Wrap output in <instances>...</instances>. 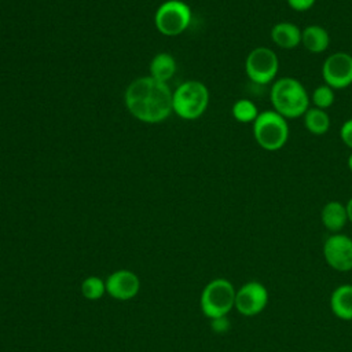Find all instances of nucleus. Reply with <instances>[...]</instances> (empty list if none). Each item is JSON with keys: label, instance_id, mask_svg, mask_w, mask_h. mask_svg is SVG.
<instances>
[{"label": "nucleus", "instance_id": "obj_1", "mask_svg": "<svg viewBox=\"0 0 352 352\" xmlns=\"http://www.w3.org/2000/svg\"><path fill=\"white\" fill-rule=\"evenodd\" d=\"M172 96L168 85L153 77H142L129 84L125 92V103L133 117L144 122L165 120L172 107Z\"/></svg>", "mask_w": 352, "mask_h": 352}, {"label": "nucleus", "instance_id": "obj_2", "mask_svg": "<svg viewBox=\"0 0 352 352\" xmlns=\"http://www.w3.org/2000/svg\"><path fill=\"white\" fill-rule=\"evenodd\" d=\"M270 102L272 110L287 121L302 117L311 107L309 94L302 82L294 77H280L271 84Z\"/></svg>", "mask_w": 352, "mask_h": 352}, {"label": "nucleus", "instance_id": "obj_3", "mask_svg": "<svg viewBox=\"0 0 352 352\" xmlns=\"http://www.w3.org/2000/svg\"><path fill=\"white\" fill-rule=\"evenodd\" d=\"M252 131L256 143L265 151L283 148L290 135L287 120L272 109L260 111L253 122Z\"/></svg>", "mask_w": 352, "mask_h": 352}, {"label": "nucleus", "instance_id": "obj_4", "mask_svg": "<svg viewBox=\"0 0 352 352\" xmlns=\"http://www.w3.org/2000/svg\"><path fill=\"white\" fill-rule=\"evenodd\" d=\"M235 287L224 279L216 278L210 280L201 293V309L209 319L227 316V314L235 308Z\"/></svg>", "mask_w": 352, "mask_h": 352}, {"label": "nucleus", "instance_id": "obj_5", "mask_svg": "<svg viewBox=\"0 0 352 352\" xmlns=\"http://www.w3.org/2000/svg\"><path fill=\"white\" fill-rule=\"evenodd\" d=\"M209 103V91L199 81H186L172 96V107L177 116L195 120L204 114Z\"/></svg>", "mask_w": 352, "mask_h": 352}, {"label": "nucleus", "instance_id": "obj_6", "mask_svg": "<svg viewBox=\"0 0 352 352\" xmlns=\"http://www.w3.org/2000/svg\"><path fill=\"white\" fill-rule=\"evenodd\" d=\"M245 72L254 84H272L279 72V58L270 47H256L245 59Z\"/></svg>", "mask_w": 352, "mask_h": 352}, {"label": "nucleus", "instance_id": "obj_7", "mask_svg": "<svg viewBox=\"0 0 352 352\" xmlns=\"http://www.w3.org/2000/svg\"><path fill=\"white\" fill-rule=\"evenodd\" d=\"M191 21L190 7L179 0H169L155 12V26L166 36H176L187 29Z\"/></svg>", "mask_w": 352, "mask_h": 352}, {"label": "nucleus", "instance_id": "obj_8", "mask_svg": "<svg viewBox=\"0 0 352 352\" xmlns=\"http://www.w3.org/2000/svg\"><path fill=\"white\" fill-rule=\"evenodd\" d=\"M323 82L336 89L352 85V55L345 51L330 54L322 65Z\"/></svg>", "mask_w": 352, "mask_h": 352}, {"label": "nucleus", "instance_id": "obj_9", "mask_svg": "<svg viewBox=\"0 0 352 352\" xmlns=\"http://www.w3.org/2000/svg\"><path fill=\"white\" fill-rule=\"evenodd\" d=\"M268 290L257 280L243 283L235 293V308L243 316H254L265 309Z\"/></svg>", "mask_w": 352, "mask_h": 352}, {"label": "nucleus", "instance_id": "obj_10", "mask_svg": "<svg viewBox=\"0 0 352 352\" xmlns=\"http://www.w3.org/2000/svg\"><path fill=\"white\" fill-rule=\"evenodd\" d=\"M323 256L329 267L336 271L346 272L352 270V238L337 232L326 238Z\"/></svg>", "mask_w": 352, "mask_h": 352}, {"label": "nucleus", "instance_id": "obj_11", "mask_svg": "<svg viewBox=\"0 0 352 352\" xmlns=\"http://www.w3.org/2000/svg\"><path fill=\"white\" fill-rule=\"evenodd\" d=\"M106 292L116 300H131L133 298L139 289L140 280L138 275L128 270H118L110 274L106 279Z\"/></svg>", "mask_w": 352, "mask_h": 352}, {"label": "nucleus", "instance_id": "obj_12", "mask_svg": "<svg viewBox=\"0 0 352 352\" xmlns=\"http://www.w3.org/2000/svg\"><path fill=\"white\" fill-rule=\"evenodd\" d=\"M272 43L282 50H294L301 44V29L293 22L275 23L270 32Z\"/></svg>", "mask_w": 352, "mask_h": 352}, {"label": "nucleus", "instance_id": "obj_13", "mask_svg": "<svg viewBox=\"0 0 352 352\" xmlns=\"http://www.w3.org/2000/svg\"><path fill=\"white\" fill-rule=\"evenodd\" d=\"M320 220L324 228L331 234L341 232V230L349 221L346 205L336 199L326 202L320 210Z\"/></svg>", "mask_w": 352, "mask_h": 352}, {"label": "nucleus", "instance_id": "obj_14", "mask_svg": "<svg viewBox=\"0 0 352 352\" xmlns=\"http://www.w3.org/2000/svg\"><path fill=\"white\" fill-rule=\"evenodd\" d=\"M301 45L311 54H322L330 45V34L320 25H307L301 29Z\"/></svg>", "mask_w": 352, "mask_h": 352}, {"label": "nucleus", "instance_id": "obj_15", "mask_svg": "<svg viewBox=\"0 0 352 352\" xmlns=\"http://www.w3.org/2000/svg\"><path fill=\"white\" fill-rule=\"evenodd\" d=\"M330 308L341 320H352V285L337 286L330 296Z\"/></svg>", "mask_w": 352, "mask_h": 352}, {"label": "nucleus", "instance_id": "obj_16", "mask_svg": "<svg viewBox=\"0 0 352 352\" xmlns=\"http://www.w3.org/2000/svg\"><path fill=\"white\" fill-rule=\"evenodd\" d=\"M302 121H304V126L305 129L316 136L324 135L331 125V120L330 116L327 113V110H322L318 107L311 106L305 114L302 116Z\"/></svg>", "mask_w": 352, "mask_h": 352}, {"label": "nucleus", "instance_id": "obj_17", "mask_svg": "<svg viewBox=\"0 0 352 352\" xmlns=\"http://www.w3.org/2000/svg\"><path fill=\"white\" fill-rule=\"evenodd\" d=\"M176 70V65L173 58L169 54H158L150 65V72H151V77L165 82L166 80H169L173 73Z\"/></svg>", "mask_w": 352, "mask_h": 352}, {"label": "nucleus", "instance_id": "obj_18", "mask_svg": "<svg viewBox=\"0 0 352 352\" xmlns=\"http://www.w3.org/2000/svg\"><path fill=\"white\" fill-rule=\"evenodd\" d=\"M231 113L234 116V118L242 124H249V122H254V120L257 118V116L260 114L257 106L254 104L253 100L242 98L238 99L231 109Z\"/></svg>", "mask_w": 352, "mask_h": 352}, {"label": "nucleus", "instance_id": "obj_19", "mask_svg": "<svg viewBox=\"0 0 352 352\" xmlns=\"http://www.w3.org/2000/svg\"><path fill=\"white\" fill-rule=\"evenodd\" d=\"M309 100H311V106L322 110H327L334 104V100H336L334 89L323 82L311 92Z\"/></svg>", "mask_w": 352, "mask_h": 352}, {"label": "nucleus", "instance_id": "obj_20", "mask_svg": "<svg viewBox=\"0 0 352 352\" xmlns=\"http://www.w3.org/2000/svg\"><path fill=\"white\" fill-rule=\"evenodd\" d=\"M106 292V283L98 276H88L81 283V293L87 300H99Z\"/></svg>", "mask_w": 352, "mask_h": 352}, {"label": "nucleus", "instance_id": "obj_21", "mask_svg": "<svg viewBox=\"0 0 352 352\" xmlns=\"http://www.w3.org/2000/svg\"><path fill=\"white\" fill-rule=\"evenodd\" d=\"M340 138H341V142L352 151V118H348L341 125Z\"/></svg>", "mask_w": 352, "mask_h": 352}, {"label": "nucleus", "instance_id": "obj_22", "mask_svg": "<svg viewBox=\"0 0 352 352\" xmlns=\"http://www.w3.org/2000/svg\"><path fill=\"white\" fill-rule=\"evenodd\" d=\"M286 3L292 10L297 12H304L311 10L315 6L316 0H286Z\"/></svg>", "mask_w": 352, "mask_h": 352}, {"label": "nucleus", "instance_id": "obj_23", "mask_svg": "<svg viewBox=\"0 0 352 352\" xmlns=\"http://www.w3.org/2000/svg\"><path fill=\"white\" fill-rule=\"evenodd\" d=\"M210 327L214 333H226L230 329V320L227 316H220V318H213L210 319Z\"/></svg>", "mask_w": 352, "mask_h": 352}, {"label": "nucleus", "instance_id": "obj_24", "mask_svg": "<svg viewBox=\"0 0 352 352\" xmlns=\"http://www.w3.org/2000/svg\"><path fill=\"white\" fill-rule=\"evenodd\" d=\"M346 205V212H348V219L349 221L352 223V197L348 199V202L345 204Z\"/></svg>", "mask_w": 352, "mask_h": 352}, {"label": "nucleus", "instance_id": "obj_25", "mask_svg": "<svg viewBox=\"0 0 352 352\" xmlns=\"http://www.w3.org/2000/svg\"><path fill=\"white\" fill-rule=\"evenodd\" d=\"M346 165H348V169H349V172L352 173V151H351V154L348 155V160H346Z\"/></svg>", "mask_w": 352, "mask_h": 352}, {"label": "nucleus", "instance_id": "obj_26", "mask_svg": "<svg viewBox=\"0 0 352 352\" xmlns=\"http://www.w3.org/2000/svg\"><path fill=\"white\" fill-rule=\"evenodd\" d=\"M315 352H322V351H315Z\"/></svg>", "mask_w": 352, "mask_h": 352}]
</instances>
